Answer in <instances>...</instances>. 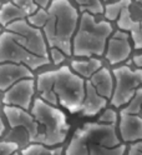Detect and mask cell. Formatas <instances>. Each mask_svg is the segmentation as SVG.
<instances>
[{
	"label": "cell",
	"mask_w": 142,
	"mask_h": 155,
	"mask_svg": "<svg viewBox=\"0 0 142 155\" xmlns=\"http://www.w3.org/2000/svg\"><path fill=\"white\" fill-rule=\"evenodd\" d=\"M46 10L49 19L43 33L49 49L58 48L66 56L72 55V39L80 21L77 9L70 0H52Z\"/></svg>",
	"instance_id": "1"
},
{
	"label": "cell",
	"mask_w": 142,
	"mask_h": 155,
	"mask_svg": "<svg viewBox=\"0 0 142 155\" xmlns=\"http://www.w3.org/2000/svg\"><path fill=\"white\" fill-rule=\"evenodd\" d=\"M111 35L112 25L109 21H96L92 14L87 12L82 13L72 39V55L79 58L103 55Z\"/></svg>",
	"instance_id": "2"
},
{
	"label": "cell",
	"mask_w": 142,
	"mask_h": 155,
	"mask_svg": "<svg viewBox=\"0 0 142 155\" xmlns=\"http://www.w3.org/2000/svg\"><path fill=\"white\" fill-rule=\"evenodd\" d=\"M31 114L40 127V135L35 143L51 148L66 140L70 125L59 108L36 98L31 105Z\"/></svg>",
	"instance_id": "3"
},
{
	"label": "cell",
	"mask_w": 142,
	"mask_h": 155,
	"mask_svg": "<svg viewBox=\"0 0 142 155\" xmlns=\"http://www.w3.org/2000/svg\"><path fill=\"white\" fill-rule=\"evenodd\" d=\"M54 91L58 96L59 105L71 114L80 113L86 91V80L66 65L54 70Z\"/></svg>",
	"instance_id": "4"
},
{
	"label": "cell",
	"mask_w": 142,
	"mask_h": 155,
	"mask_svg": "<svg viewBox=\"0 0 142 155\" xmlns=\"http://www.w3.org/2000/svg\"><path fill=\"white\" fill-rule=\"evenodd\" d=\"M3 63L24 64L29 69L36 70L49 64L50 59L34 55L16 40L11 31L4 30L0 34V64Z\"/></svg>",
	"instance_id": "5"
},
{
	"label": "cell",
	"mask_w": 142,
	"mask_h": 155,
	"mask_svg": "<svg viewBox=\"0 0 142 155\" xmlns=\"http://www.w3.org/2000/svg\"><path fill=\"white\" fill-rule=\"evenodd\" d=\"M115 88L111 96V104L115 108L126 106L138 88L142 85V69L132 70L130 66L122 65L112 70Z\"/></svg>",
	"instance_id": "6"
},
{
	"label": "cell",
	"mask_w": 142,
	"mask_h": 155,
	"mask_svg": "<svg viewBox=\"0 0 142 155\" xmlns=\"http://www.w3.org/2000/svg\"><path fill=\"white\" fill-rule=\"evenodd\" d=\"M5 30L11 31L16 40L34 55L49 58V46H47L43 30L30 25L26 19H21V20H16L9 24Z\"/></svg>",
	"instance_id": "7"
},
{
	"label": "cell",
	"mask_w": 142,
	"mask_h": 155,
	"mask_svg": "<svg viewBox=\"0 0 142 155\" xmlns=\"http://www.w3.org/2000/svg\"><path fill=\"white\" fill-rule=\"evenodd\" d=\"M4 115L6 116L9 127L11 129L23 128L29 134L30 143H35L37 137L40 135V127L31 113H29L25 109L17 108V106H4Z\"/></svg>",
	"instance_id": "8"
},
{
	"label": "cell",
	"mask_w": 142,
	"mask_h": 155,
	"mask_svg": "<svg viewBox=\"0 0 142 155\" xmlns=\"http://www.w3.org/2000/svg\"><path fill=\"white\" fill-rule=\"evenodd\" d=\"M86 135L89 144L102 145L107 148H115L121 144L120 138L116 133L115 125L103 123H86L81 128Z\"/></svg>",
	"instance_id": "9"
},
{
	"label": "cell",
	"mask_w": 142,
	"mask_h": 155,
	"mask_svg": "<svg viewBox=\"0 0 142 155\" xmlns=\"http://www.w3.org/2000/svg\"><path fill=\"white\" fill-rule=\"evenodd\" d=\"M36 83L33 79H23L14 84L11 88H9L3 96L4 105L17 106L25 110H29L31 108L33 95L35 93Z\"/></svg>",
	"instance_id": "10"
},
{
	"label": "cell",
	"mask_w": 142,
	"mask_h": 155,
	"mask_svg": "<svg viewBox=\"0 0 142 155\" xmlns=\"http://www.w3.org/2000/svg\"><path fill=\"white\" fill-rule=\"evenodd\" d=\"M130 38L126 31L117 30L107 40L105 56L111 65H117L128 59L131 54Z\"/></svg>",
	"instance_id": "11"
},
{
	"label": "cell",
	"mask_w": 142,
	"mask_h": 155,
	"mask_svg": "<svg viewBox=\"0 0 142 155\" xmlns=\"http://www.w3.org/2000/svg\"><path fill=\"white\" fill-rule=\"evenodd\" d=\"M33 70L24 64H0V90L6 91L14 84L23 79H33Z\"/></svg>",
	"instance_id": "12"
},
{
	"label": "cell",
	"mask_w": 142,
	"mask_h": 155,
	"mask_svg": "<svg viewBox=\"0 0 142 155\" xmlns=\"http://www.w3.org/2000/svg\"><path fill=\"white\" fill-rule=\"evenodd\" d=\"M118 130L125 143H137L142 140V118L140 115L121 111Z\"/></svg>",
	"instance_id": "13"
},
{
	"label": "cell",
	"mask_w": 142,
	"mask_h": 155,
	"mask_svg": "<svg viewBox=\"0 0 142 155\" xmlns=\"http://www.w3.org/2000/svg\"><path fill=\"white\" fill-rule=\"evenodd\" d=\"M107 105V99L101 96L92 84L86 80V91H85V99L81 105L80 113L84 116H95L100 114Z\"/></svg>",
	"instance_id": "14"
},
{
	"label": "cell",
	"mask_w": 142,
	"mask_h": 155,
	"mask_svg": "<svg viewBox=\"0 0 142 155\" xmlns=\"http://www.w3.org/2000/svg\"><path fill=\"white\" fill-rule=\"evenodd\" d=\"M89 81L92 84V86L96 91L106 99H111L113 94V88H115V81H113V75L107 69V68H101L99 71L95 73Z\"/></svg>",
	"instance_id": "15"
},
{
	"label": "cell",
	"mask_w": 142,
	"mask_h": 155,
	"mask_svg": "<svg viewBox=\"0 0 142 155\" xmlns=\"http://www.w3.org/2000/svg\"><path fill=\"white\" fill-rule=\"evenodd\" d=\"M54 70L45 71L39 74L36 79V90L39 93V98L54 106L59 105L58 96L54 91Z\"/></svg>",
	"instance_id": "16"
},
{
	"label": "cell",
	"mask_w": 142,
	"mask_h": 155,
	"mask_svg": "<svg viewBox=\"0 0 142 155\" xmlns=\"http://www.w3.org/2000/svg\"><path fill=\"white\" fill-rule=\"evenodd\" d=\"M70 68L74 73L84 78L85 80H89L95 73L102 68V63L97 58H89L87 60H72Z\"/></svg>",
	"instance_id": "17"
},
{
	"label": "cell",
	"mask_w": 142,
	"mask_h": 155,
	"mask_svg": "<svg viewBox=\"0 0 142 155\" xmlns=\"http://www.w3.org/2000/svg\"><path fill=\"white\" fill-rule=\"evenodd\" d=\"M64 155H90L89 141L81 128L76 129V131L74 133L70 144L68 145Z\"/></svg>",
	"instance_id": "18"
},
{
	"label": "cell",
	"mask_w": 142,
	"mask_h": 155,
	"mask_svg": "<svg viewBox=\"0 0 142 155\" xmlns=\"http://www.w3.org/2000/svg\"><path fill=\"white\" fill-rule=\"evenodd\" d=\"M26 14L24 10H21L17 5H15L13 2H8L0 6V25L6 28L9 24H11L16 20L26 19Z\"/></svg>",
	"instance_id": "19"
},
{
	"label": "cell",
	"mask_w": 142,
	"mask_h": 155,
	"mask_svg": "<svg viewBox=\"0 0 142 155\" xmlns=\"http://www.w3.org/2000/svg\"><path fill=\"white\" fill-rule=\"evenodd\" d=\"M21 155H64V148L62 147H54L49 148L46 145L31 143L24 148L20 151Z\"/></svg>",
	"instance_id": "20"
},
{
	"label": "cell",
	"mask_w": 142,
	"mask_h": 155,
	"mask_svg": "<svg viewBox=\"0 0 142 155\" xmlns=\"http://www.w3.org/2000/svg\"><path fill=\"white\" fill-rule=\"evenodd\" d=\"M117 26H118L120 30H122V31H131V33H134V31H136L138 29L140 21H136V20L132 19L128 8H126V9H124V10L121 12L120 16L117 18Z\"/></svg>",
	"instance_id": "21"
},
{
	"label": "cell",
	"mask_w": 142,
	"mask_h": 155,
	"mask_svg": "<svg viewBox=\"0 0 142 155\" xmlns=\"http://www.w3.org/2000/svg\"><path fill=\"white\" fill-rule=\"evenodd\" d=\"M126 151V145L120 144L115 148H107L102 145L89 144V153L90 155H124Z\"/></svg>",
	"instance_id": "22"
},
{
	"label": "cell",
	"mask_w": 142,
	"mask_h": 155,
	"mask_svg": "<svg viewBox=\"0 0 142 155\" xmlns=\"http://www.w3.org/2000/svg\"><path fill=\"white\" fill-rule=\"evenodd\" d=\"M131 5V0H118V2L113 3V4H109L105 8V16L107 20L113 21L117 20V18L120 16L121 12L126 8H130Z\"/></svg>",
	"instance_id": "23"
},
{
	"label": "cell",
	"mask_w": 142,
	"mask_h": 155,
	"mask_svg": "<svg viewBox=\"0 0 142 155\" xmlns=\"http://www.w3.org/2000/svg\"><path fill=\"white\" fill-rule=\"evenodd\" d=\"M74 2L80 6V10L82 13L87 12L93 15V14H102L105 12L101 0H74Z\"/></svg>",
	"instance_id": "24"
},
{
	"label": "cell",
	"mask_w": 142,
	"mask_h": 155,
	"mask_svg": "<svg viewBox=\"0 0 142 155\" xmlns=\"http://www.w3.org/2000/svg\"><path fill=\"white\" fill-rule=\"evenodd\" d=\"M121 111L127 114H134V115H140L142 113V88H138L136 90L134 98L131 99V101Z\"/></svg>",
	"instance_id": "25"
},
{
	"label": "cell",
	"mask_w": 142,
	"mask_h": 155,
	"mask_svg": "<svg viewBox=\"0 0 142 155\" xmlns=\"http://www.w3.org/2000/svg\"><path fill=\"white\" fill-rule=\"evenodd\" d=\"M47 19H49V14H47V10L46 9H37V10L29 15V16H26V20L27 23H29L30 25L35 26V28H39V29H43L47 21Z\"/></svg>",
	"instance_id": "26"
},
{
	"label": "cell",
	"mask_w": 142,
	"mask_h": 155,
	"mask_svg": "<svg viewBox=\"0 0 142 155\" xmlns=\"http://www.w3.org/2000/svg\"><path fill=\"white\" fill-rule=\"evenodd\" d=\"M13 3L15 5H17L21 10H24L27 16L34 14L37 9H39V6L35 3V0H13Z\"/></svg>",
	"instance_id": "27"
},
{
	"label": "cell",
	"mask_w": 142,
	"mask_h": 155,
	"mask_svg": "<svg viewBox=\"0 0 142 155\" xmlns=\"http://www.w3.org/2000/svg\"><path fill=\"white\" fill-rule=\"evenodd\" d=\"M99 123L116 125V123H117V113L113 110V109H106V110H103L100 114V116H99Z\"/></svg>",
	"instance_id": "28"
},
{
	"label": "cell",
	"mask_w": 142,
	"mask_h": 155,
	"mask_svg": "<svg viewBox=\"0 0 142 155\" xmlns=\"http://www.w3.org/2000/svg\"><path fill=\"white\" fill-rule=\"evenodd\" d=\"M19 149V145L14 141H0V155H13Z\"/></svg>",
	"instance_id": "29"
},
{
	"label": "cell",
	"mask_w": 142,
	"mask_h": 155,
	"mask_svg": "<svg viewBox=\"0 0 142 155\" xmlns=\"http://www.w3.org/2000/svg\"><path fill=\"white\" fill-rule=\"evenodd\" d=\"M50 56H51V60L55 65L61 64L66 58V55L60 49H58V48H50Z\"/></svg>",
	"instance_id": "30"
},
{
	"label": "cell",
	"mask_w": 142,
	"mask_h": 155,
	"mask_svg": "<svg viewBox=\"0 0 142 155\" xmlns=\"http://www.w3.org/2000/svg\"><path fill=\"white\" fill-rule=\"evenodd\" d=\"M132 40H134L135 49H142V21H140L137 30L132 33Z\"/></svg>",
	"instance_id": "31"
},
{
	"label": "cell",
	"mask_w": 142,
	"mask_h": 155,
	"mask_svg": "<svg viewBox=\"0 0 142 155\" xmlns=\"http://www.w3.org/2000/svg\"><path fill=\"white\" fill-rule=\"evenodd\" d=\"M35 3L37 6H40L41 9H47L49 5L51 4V0H35Z\"/></svg>",
	"instance_id": "32"
},
{
	"label": "cell",
	"mask_w": 142,
	"mask_h": 155,
	"mask_svg": "<svg viewBox=\"0 0 142 155\" xmlns=\"http://www.w3.org/2000/svg\"><path fill=\"white\" fill-rule=\"evenodd\" d=\"M134 63L138 69H142V54H138V55L134 56Z\"/></svg>",
	"instance_id": "33"
},
{
	"label": "cell",
	"mask_w": 142,
	"mask_h": 155,
	"mask_svg": "<svg viewBox=\"0 0 142 155\" xmlns=\"http://www.w3.org/2000/svg\"><path fill=\"white\" fill-rule=\"evenodd\" d=\"M127 155H142V151H140L136 147H134V145H131L130 149H128V154Z\"/></svg>",
	"instance_id": "34"
},
{
	"label": "cell",
	"mask_w": 142,
	"mask_h": 155,
	"mask_svg": "<svg viewBox=\"0 0 142 155\" xmlns=\"http://www.w3.org/2000/svg\"><path fill=\"white\" fill-rule=\"evenodd\" d=\"M4 130H5V125H4V121H3V119H2V116H0V137L3 135Z\"/></svg>",
	"instance_id": "35"
},
{
	"label": "cell",
	"mask_w": 142,
	"mask_h": 155,
	"mask_svg": "<svg viewBox=\"0 0 142 155\" xmlns=\"http://www.w3.org/2000/svg\"><path fill=\"white\" fill-rule=\"evenodd\" d=\"M132 145H134V147H136L140 151H142V140H141V141H137V143H134Z\"/></svg>",
	"instance_id": "36"
},
{
	"label": "cell",
	"mask_w": 142,
	"mask_h": 155,
	"mask_svg": "<svg viewBox=\"0 0 142 155\" xmlns=\"http://www.w3.org/2000/svg\"><path fill=\"white\" fill-rule=\"evenodd\" d=\"M13 155H21V154H20V153H17V151H16V153H14Z\"/></svg>",
	"instance_id": "37"
},
{
	"label": "cell",
	"mask_w": 142,
	"mask_h": 155,
	"mask_svg": "<svg viewBox=\"0 0 142 155\" xmlns=\"http://www.w3.org/2000/svg\"><path fill=\"white\" fill-rule=\"evenodd\" d=\"M136 2H137V3H140V4L142 5V0H136Z\"/></svg>",
	"instance_id": "38"
},
{
	"label": "cell",
	"mask_w": 142,
	"mask_h": 155,
	"mask_svg": "<svg viewBox=\"0 0 142 155\" xmlns=\"http://www.w3.org/2000/svg\"><path fill=\"white\" fill-rule=\"evenodd\" d=\"M0 34H2V26H0Z\"/></svg>",
	"instance_id": "39"
},
{
	"label": "cell",
	"mask_w": 142,
	"mask_h": 155,
	"mask_svg": "<svg viewBox=\"0 0 142 155\" xmlns=\"http://www.w3.org/2000/svg\"><path fill=\"white\" fill-rule=\"evenodd\" d=\"M105 2H110V0H105Z\"/></svg>",
	"instance_id": "40"
}]
</instances>
